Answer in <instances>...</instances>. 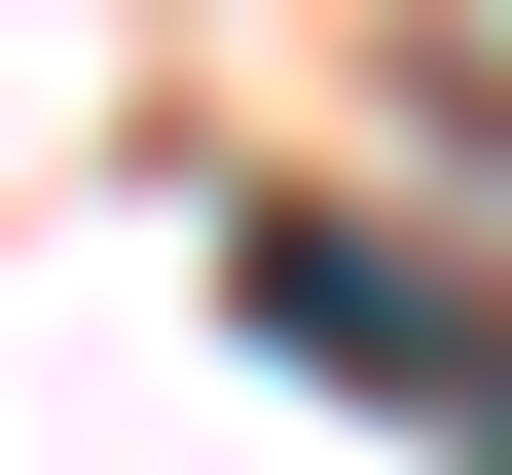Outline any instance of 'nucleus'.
Wrapping results in <instances>:
<instances>
[{
	"mask_svg": "<svg viewBox=\"0 0 512 475\" xmlns=\"http://www.w3.org/2000/svg\"><path fill=\"white\" fill-rule=\"evenodd\" d=\"M256 329H293V366H330V402H403V366H439V329H403V293H366V256H330V220H256Z\"/></svg>",
	"mask_w": 512,
	"mask_h": 475,
	"instance_id": "1",
	"label": "nucleus"
}]
</instances>
